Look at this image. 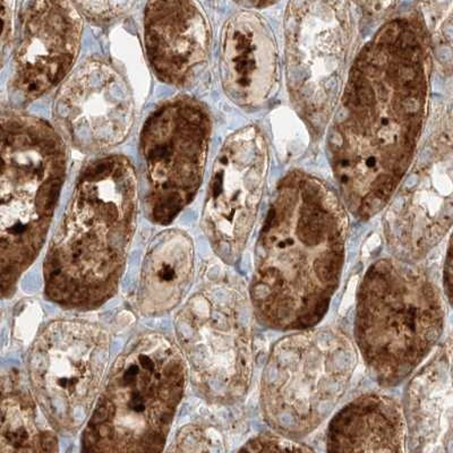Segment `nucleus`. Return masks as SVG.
Instances as JSON below:
<instances>
[{
  "mask_svg": "<svg viewBox=\"0 0 453 453\" xmlns=\"http://www.w3.org/2000/svg\"><path fill=\"white\" fill-rule=\"evenodd\" d=\"M433 50L422 14L403 12L383 23L348 70L327 153L340 197L356 219L370 220L386 208L418 155Z\"/></svg>",
  "mask_w": 453,
  "mask_h": 453,
  "instance_id": "nucleus-1",
  "label": "nucleus"
},
{
  "mask_svg": "<svg viewBox=\"0 0 453 453\" xmlns=\"http://www.w3.org/2000/svg\"><path fill=\"white\" fill-rule=\"evenodd\" d=\"M348 213L318 177L294 170L279 181L255 245L248 290L262 326L296 331L325 319L345 266Z\"/></svg>",
  "mask_w": 453,
  "mask_h": 453,
  "instance_id": "nucleus-2",
  "label": "nucleus"
},
{
  "mask_svg": "<svg viewBox=\"0 0 453 453\" xmlns=\"http://www.w3.org/2000/svg\"><path fill=\"white\" fill-rule=\"evenodd\" d=\"M139 213L136 172L112 155L81 170L43 265L44 294L65 310L100 309L115 296Z\"/></svg>",
  "mask_w": 453,
  "mask_h": 453,
  "instance_id": "nucleus-3",
  "label": "nucleus"
},
{
  "mask_svg": "<svg viewBox=\"0 0 453 453\" xmlns=\"http://www.w3.org/2000/svg\"><path fill=\"white\" fill-rule=\"evenodd\" d=\"M66 170V145L48 121L0 112V299L42 253Z\"/></svg>",
  "mask_w": 453,
  "mask_h": 453,
  "instance_id": "nucleus-4",
  "label": "nucleus"
},
{
  "mask_svg": "<svg viewBox=\"0 0 453 453\" xmlns=\"http://www.w3.org/2000/svg\"><path fill=\"white\" fill-rule=\"evenodd\" d=\"M188 368L177 342L149 331L117 357L82 432L85 452H159L183 400Z\"/></svg>",
  "mask_w": 453,
  "mask_h": 453,
  "instance_id": "nucleus-5",
  "label": "nucleus"
},
{
  "mask_svg": "<svg viewBox=\"0 0 453 453\" xmlns=\"http://www.w3.org/2000/svg\"><path fill=\"white\" fill-rule=\"evenodd\" d=\"M446 325V304L418 263L382 257L372 263L357 291L355 340L380 386H399L434 350Z\"/></svg>",
  "mask_w": 453,
  "mask_h": 453,
  "instance_id": "nucleus-6",
  "label": "nucleus"
},
{
  "mask_svg": "<svg viewBox=\"0 0 453 453\" xmlns=\"http://www.w3.org/2000/svg\"><path fill=\"white\" fill-rule=\"evenodd\" d=\"M353 340L333 326L290 331L271 347L260 384L263 418L301 440L337 410L357 368Z\"/></svg>",
  "mask_w": 453,
  "mask_h": 453,
  "instance_id": "nucleus-7",
  "label": "nucleus"
},
{
  "mask_svg": "<svg viewBox=\"0 0 453 453\" xmlns=\"http://www.w3.org/2000/svg\"><path fill=\"white\" fill-rule=\"evenodd\" d=\"M254 311L236 278L202 283L177 313V345L197 394L213 406H233L252 384Z\"/></svg>",
  "mask_w": 453,
  "mask_h": 453,
  "instance_id": "nucleus-8",
  "label": "nucleus"
},
{
  "mask_svg": "<svg viewBox=\"0 0 453 453\" xmlns=\"http://www.w3.org/2000/svg\"><path fill=\"white\" fill-rule=\"evenodd\" d=\"M289 100L311 140L333 119L355 36L349 0H289L283 19Z\"/></svg>",
  "mask_w": 453,
  "mask_h": 453,
  "instance_id": "nucleus-9",
  "label": "nucleus"
},
{
  "mask_svg": "<svg viewBox=\"0 0 453 453\" xmlns=\"http://www.w3.org/2000/svg\"><path fill=\"white\" fill-rule=\"evenodd\" d=\"M111 338L96 323L54 319L35 339L27 380L40 410L57 433L83 430L103 390Z\"/></svg>",
  "mask_w": 453,
  "mask_h": 453,
  "instance_id": "nucleus-10",
  "label": "nucleus"
},
{
  "mask_svg": "<svg viewBox=\"0 0 453 453\" xmlns=\"http://www.w3.org/2000/svg\"><path fill=\"white\" fill-rule=\"evenodd\" d=\"M211 135V113L189 96L165 101L145 120L140 156L144 210L153 224H172L192 203L203 181Z\"/></svg>",
  "mask_w": 453,
  "mask_h": 453,
  "instance_id": "nucleus-11",
  "label": "nucleus"
},
{
  "mask_svg": "<svg viewBox=\"0 0 453 453\" xmlns=\"http://www.w3.org/2000/svg\"><path fill=\"white\" fill-rule=\"evenodd\" d=\"M443 115L384 208V240L399 260H424L451 229L452 119Z\"/></svg>",
  "mask_w": 453,
  "mask_h": 453,
  "instance_id": "nucleus-12",
  "label": "nucleus"
},
{
  "mask_svg": "<svg viewBox=\"0 0 453 453\" xmlns=\"http://www.w3.org/2000/svg\"><path fill=\"white\" fill-rule=\"evenodd\" d=\"M268 141L255 125L226 137L214 161L202 228L226 265L241 260L252 234L268 178Z\"/></svg>",
  "mask_w": 453,
  "mask_h": 453,
  "instance_id": "nucleus-13",
  "label": "nucleus"
},
{
  "mask_svg": "<svg viewBox=\"0 0 453 453\" xmlns=\"http://www.w3.org/2000/svg\"><path fill=\"white\" fill-rule=\"evenodd\" d=\"M127 81L107 60L91 58L72 73L57 93L54 116L73 147L103 152L123 143L134 123Z\"/></svg>",
  "mask_w": 453,
  "mask_h": 453,
  "instance_id": "nucleus-14",
  "label": "nucleus"
},
{
  "mask_svg": "<svg viewBox=\"0 0 453 453\" xmlns=\"http://www.w3.org/2000/svg\"><path fill=\"white\" fill-rule=\"evenodd\" d=\"M82 31V15L73 0H24L11 78L19 99H38L66 78L78 58Z\"/></svg>",
  "mask_w": 453,
  "mask_h": 453,
  "instance_id": "nucleus-15",
  "label": "nucleus"
},
{
  "mask_svg": "<svg viewBox=\"0 0 453 453\" xmlns=\"http://www.w3.org/2000/svg\"><path fill=\"white\" fill-rule=\"evenodd\" d=\"M143 34L149 63L164 83L188 87L204 71L211 28L196 0H148Z\"/></svg>",
  "mask_w": 453,
  "mask_h": 453,
  "instance_id": "nucleus-16",
  "label": "nucleus"
},
{
  "mask_svg": "<svg viewBox=\"0 0 453 453\" xmlns=\"http://www.w3.org/2000/svg\"><path fill=\"white\" fill-rule=\"evenodd\" d=\"M222 88L245 111L265 107L276 95L279 57L269 24L252 11H242L226 22L220 39Z\"/></svg>",
  "mask_w": 453,
  "mask_h": 453,
  "instance_id": "nucleus-17",
  "label": "nucleus"
},
{
  "mask_svg": "<svg viewBox=\"0 0 453 453\" xmlns=\"http://www.w3.org/2000/svg\"><path fill=\"white\" fill-rule=\"evenodd\" d=\"M451 356L449 339L408 378L402 406L408 451L453 450Z\"/></svg>",
  "mask_w": 453,
  "mask_h": 453,
  "instance_id": "nucleus-18",
  "label": "nucleus"
},
{
  "mask_svg": "<svg viewBox=\"0 0 453 453\" xmlns=\"http://www.w3.org/2000/svg\"><path fill=\"white\" fill-rule=\"evenodd\" d=\"M330 452H403L406 426L402 404L390 395L364 394L347 403L326 432Z\"/></svg>",
  "mask_w": 453,
  "mask_h": 453,
  "instance_id": "nucleus-19",
  "label": "nucleus"
},
{
  "mask_svg": "<svg viewBox=\"0 0 453 453\" xmlns=\"http://www.w3.org/2000/svg\"><path fill=\"white\" fill-rule=\"evenodd\" d=\"M196 274V248L180 229L164 230L150 245L142 263L139 309L145 317H163L180 306Z\"/></svg>",
  "mask_w": 453,
  "mask_h": 453,
  "instance_id": "nucleus-20",
  "label": "nucleus"
},
{
  "mask_svg": "<svg viewBox=\"0 0 453 453\" xmlns=\"http://www.w3.org/2000/svg\"><path fill=\"white\" fill-rule=\"evenodd\" d=\"M57 434L23 375L0 376V452H57Z\"/></svg>",
  "mask_w": 453,
  "mask_h": 453,
  "instance_id": "nucleus-21",
  "label": "nucleus"
},
{
  "mask_svg": "<svg viewBox=\"0 0 453 453\" xmlns=\"http://www.w3.org/2000/svg\"><path fill=\"white\" fill-rule=\"evenodd\" d=\"M423 19L432 36L433 47L444 48L451 62L452 0H418Z\"/></svg>",
  "mask_w": 453,
  "mask_h": 453,
  "instance_id": "nucleus-22",
  "label": "nucleus"
},
{
  "mask_svg": "<svg viewBox=\"0 0 453 453\" xmlns=\"http://www.w3.org/2000/svg\"><path fill=\"white\" fill-rule=\"evenodd\" d=\"M173 451L203 452L226 450L225 438L218 427L208 424H192L177 434Z\"/></svg>",
  "mask_w": 453,
  "mask_h": 453,
  "instance_id": "nucleus-23",
  "label": "nucleus"
},
{
  "mask_svg": "<svg viewBox=\"0 0 453 453\" xmlns=\"http://www.w3.org/2000/svg\"><path fill=\"white\" fill-rule=\"evenodd\" d=\"M139 0H73L81 15L96 26H107L127 14Z\"/></svg>",
  "mask_w": 453,
  "mask_h": 453,
  "instance_id": "nucleus-24",
  "label": "nucleus"
},
{
  "mask_svg": "<svg viewBox=\"0 0 453 453\" xmlns=\"http://www.w3.org/2000/svg\"><path fill=\"white\" fill-rule=\"evenodd\" d=\"M241 451L248 452H309L313 451L310 446L302 443L299 440L287 438V436L279 434L277 432L262 433L250 439L248 442L241 448Z\"/></svg>",
  "mask_w": 453,
  "mask_h": 453,
  "instance_id": "nucleus-25",
  "label": "nucleus"
},
{
  "mask_svg": "<svg viewBox=\"0 0 453 453\" xmlns=\"http://www.w3.org/2000/svg\"><path fill=\"white\" fill-rule=\"evenodd\" d=\"M15 0H0V70L10 55L14 36Z\"/></svg>",
  "mask_w": 453,
  "mask_h": 453,
  "instance_id": "nucleus-26",
  "label": "nucleus"
},
{
  "mask_svg": "<svg viewBox=\"0 0 453 453\" xmlns=\"http://www.w3.org/2000/svg\"><path fill=\"white\" fill-rule=\"evenodd\" d=\"M349 2L354 3L372 18H380L389 13L398 4V0H349Z\"/></svg>",
  "mask_w": 453,
  "mask_h": 453,
  "instance_id": "nucleus-27",
  "label": "nucleus"
},
{
  "mask_svg": "<svg viewBox=\"0 0 453 453\" xmlns=\"http://www.w3.org/2000/svg\"><path fill=\"white\" fill-rule=\"evenodd\" d=\"M444 293L449 302H451L452 291V258H451V240H449L447 246L446 258H444L443 268Z\"/></svg>",
  "mask_w": 453,
  "mask_h": 453,
  "instance_id": "nucleus-28",
  "label": "nucleus"
},
{
  "mask_svg": "<svg viewBox=\"0 0 453 453\" xmlns=\"http://www.w3.org/2000/svg\"><path fill=\"white\" fill-rule=\"evenodd\" d=\"M241 6L248 8V10H257V8H265L273 5L278 0H234Z\"/></svg>",
  "mask_w": 453,
  "mask_h": 453,
  "instance_id": "nucleus-29",
  "label": "nucleus"
}]
</instances>
